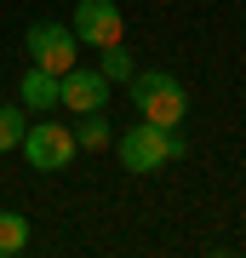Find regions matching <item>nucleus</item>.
Here are the masks:
<instances>
[{
    "label": "nucleus",
    "mask_w": 246,
    "mask_h": 258,
    "mask_svg": "<svg viewBox=\"0 0 246 258\" xmlns=\"http://www.w3.org/2000/svg\"><path fill=\"white\" fill-rule=\"evenodd\" d=\"M115 155H120L126 172H160L166 161H183V155H189V144H183L178 126H155V120H143V126H132V132L115 138Z\"/></svg>",
    "instance_id": "obj_1"
},
{
    "label": "nucleus",
    "mask_w": 246,
    "mask_h": 258,
    "mask_svg": "<svg viewBox=\"0 0 246 258\" xmlns=\"http://www.w3.org/2000/svg\"><path fill=\"white\" fill-rule=\"evenodd\" d=\"M126 86H132V109L143 115V120H155V126H178V120L189 115V92H183V81L166 75V69L132 75Z\"/></svg>",
    "instance_id": "obj_2"
},
{
    "label": "nucleus",
    "mask_w": 246,
    "mask_h": 258,
    "mask_svg": "<svg viewBox=\"0 0 246 258\" xmlns=\"http://www.w3.org/2000/svg\"><path fill=\"white\" fill-rule=\"evenodd\" d=\"M18 103L23 109H35V115H52L57 103H63V75H52V69H29L23 75V86H18Z\"/></svg>",
    "instance_id": "obj_7"
},
{
    "label": "nucleus",
    "mask_w": 246,
    "mask_h": 258,
    "mask_svg": "<svg viewBox=\"0 0 246 258\" xmlns=\"http://www.w3.org/2000/svg\"><path fill=\"white\" fill-rule=\"evenodd\" d=\"M29 247V218L23 212H0V258H18Z\"/></svg>",
    "instance_id": "obj_8"
},
{
    "label": "nucleus",
    "mask_w": 246,
    "mask_h": 258,
    "mask_svg": "<svg viewBox=\"0 0 246 258\" xmlns=\"http://www.w3.org/2000/svg\"><path fill=\"white\" fill-rule=\"evenodd\" d=\"M74 40H86V46H115L120 35H126V23H120V6L115 0H80V6H74Z\"/></svg>",
    "instance_id": "obj_5"
},
{
    "label": "nucleus",
    "mask_w": 246,
    "mask_h": 258,
    "mask_svg": "<svg viewBox=\"0 0 246 258\" xmlns=\"http://www.w3.org/2000/svg\"><path fill=\"white\" fill-rule=\"evenodd\" d=\"M23 161L35 166V172H63V166L80 155V144H74V126H57V120H40V126H23Z\"/></svg>",
    "instance_id": "obj_3"
},
{
    "label": "nucleus",
    "mask_w": 246,
    "mask_h": 258,
    "mask_svg": "<svg viewBox=\"0 0 246 258\" xmlns=\"http://www.w3.org/2000/svg\"><path fill=\"white\" fill-rule=\"evenodd\" d=\"M23 46H29V63H40L52 75H69L74 57H80V40H74V29H63V23H29Z\"/></svg>",
    "instance_id": "obj_4"
},
{
    "label": "nucleus",
    "mask_w": 246,
    "mask_h": 258,
    "mask_svg": "<svg viewBox=\"0 0 246 258\" xmlns=\"http://www.w3.org/2000/svg\"><path fill=\"white\" fill-rule=\"evenodd\" d=\"M98 75H103V81H132V75H137V63H132V52L115 40V46H103V63H98Z\"/></svg>",
    "instance_id": "obj_10"
},
{
    "label": "nucleus",
    "mask_w": 246,
    "mask_h": 258,
    "mask_svg": "<svg viewBox=\"0 0 246 258\" xmlns=\"http://www.w3.org/2000/svg\"><path fill=\"white\" fill-rule=\"evenodd\" d=\"M103 103H109V81H103L98 69H80V63H74L63 75V109L69 115H86V109H103Z\"/></svg>",
    "instance_id": "obj_6"
},
{
    "label": "nucleus",
    "mask_w": 246,
    "mask_h": 258,
    "mask_svg": "<svg viewBox=\"0 0 246 258\" xmlns=\"http://www.w3.org/2000/svg\"><path fill=\"white\" fill-rule=\"evenodd\" d=\"M74 144H80V149H109V115H103V109H86L80 126H74Z\"/></svg>",
    "instance_id": "obj_9"
},
{
    "label": "nucleus",
    "mask_w": 246,
    "mask_h": 258,
    "mask_svg": "<svg viewBox=\"0 0 246 258\" xmlns=\"http://www.w3.org/2000/svg\"><path fill=\"white\" fill-rule=\"evenodd\" d=\"M23 144V109L18 103H0V155Z\"/></svg>",
    "instance_id": "obj_11"
}]
</instances>
